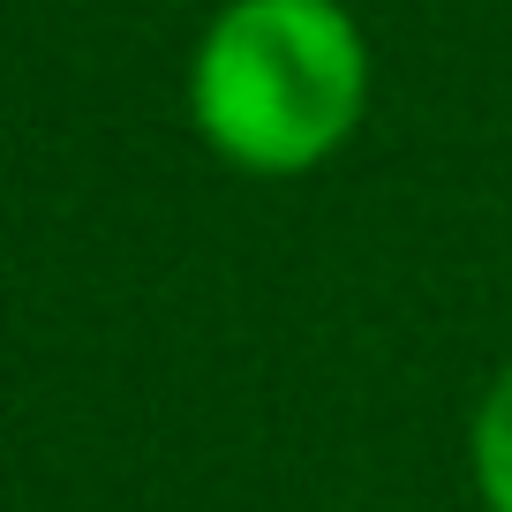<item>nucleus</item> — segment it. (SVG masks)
Instances as JSON below:
<instances>
[{"label": "nucleus", "mask_w": 512, "mask_h": 512, "mask_svg": "<svg viewBox=\"0 0 512 512\" xmlns=\"http://www.w3.org/2000/svg\"><path fill=\"white\" fill-rule=\"evenodd\" d=\"M467 475L482 512H512V362L482 384L475 422H467Z\"/></svg>", "instance_id": "f03ea898"}, {"label": "nucleus", "mask_w": 512, "mask_h": 512, "mask_svg": "<svg viewBox=\"0 0 512 512\" xmlns=\"http://www.w3.org/2000/svg\"><path fill=\"white\" fill-rule=\"evenodd\" d=\"M377 53L347 0H219L189 53V128L249 181H302L354 144Z\"/></svg>", "instance_id": "f257e3e1"}]
</instances>
